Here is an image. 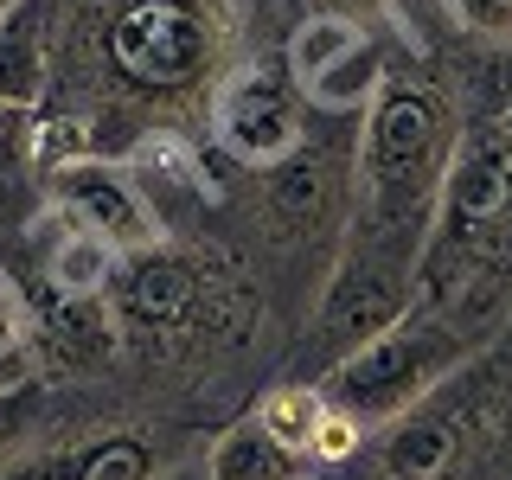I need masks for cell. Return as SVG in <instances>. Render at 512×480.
Here are the masks:
<instances>
[{
  "label": "cell",
  "instance_id": "6da1fadb",
  "mask_svg": "<svg viewBox=\"0 0 512 480\" xmlns=\"http://www.w3.org/2000/svg\"><path fill=\"white\" fill-rule=\"evenodd\" d=\"M455 135L461 122L448 109L442 77L423 58L391 64L372 109H365L340 256H333V276L314 301L295 378L314 384L359 340H372L378 327H391L397 314L416 308V269H423L429 212H436V186Z\"/></svg>",
  "mask_w": 512,
  "mask_h": 480
},
{
  "label": "cell",
  "instance_id": "7a4b0ae2",
  "mask_svg": "<svg viewBox=\"0 0 512 480\" xmlns=\"http://www.w3.org/2000/svg\"><path fill=\"white\" fill-rule=\"evenodd\" d=\"M58 64L39 109L45 173L58 160H116L212 103L231 58V0H52Z\"/></svg>",
  "mask_w": 512,
  "mask_h": 480
},
{
  "label": "cell",
  "instance_id": "3957f363",
  "mask_svg": "<svg viewBox=\"0 0 512 480\" xmlns=\"http://www.w3.org/2000/svg\"><path fill=\"white\" fill-rule=\"evenodd\" d=\"M506 288H512V122L500 116L461 128L448 148L423 269H416V301L474 327Z\"/></svg>",
  "mask_w": 512,
  "mask_h": 480
},
{
  "label": "cell",
  "instance_id": "277c9868",
  "mask_svg": "<svg viewBox=\"0 0 512 480\" xmlns=\"http://www.w3.org/2000/svg\"><path fill=\"white\" fill-rule=\"evenodd\" d=\"M512 448V384L474 352L372 442V480H487Z\"/></svg>",
  "mask_w": 512,
  "mask_h": 480
},
{
  "label": "cell",
  "instance_id": "5b68a950",
  "mask_svg": "<svg viewBox=\"0 0 512 480\" xmlns=\"http://www.w3.org/2000/svg\"><path fill=\"white\" fill-rule=\"evenodd\" d=\"M480 352V333L448 320L436 308L416 301L410 314H397L391 327H378L372 340H359L340 365H327L314 384L327 397V410H340L365 442L378 436L384 423H397L410 404H423L442 378H455Z\"/></svg>",
  "mask_w": 512,
  "mask_h": 480
},
{
  "label": "cell",
  "instance_id": "8992f818",
  "mask_svg": "<svg viewBox=\"0 0 512 480\" xmlns=\"http://www.w3.org/2000/svg\"><path fill=\"white\" fill-rule=\"evenodd\" d=\"M224 288H231V276L205 250H180L160 237L154 250L122 256L96 308L148 359H180V352H199L212 333H224Z\"/></svg>",
  "mask_w": 512,
  "mask_h": 480
},
{
  "label": "cell",
  "instance_id": "52a82bcc",
  "mask_svg": "<svg viewBox=\"0 0 512 480\" xmlns=\"http://www.w3.org/2000/svg\"><path fill=\"white\" fill-rule=\"evenodd\" d=\"M282 71L288 84L301 90V103L327 122H365L372 96L391 71V52H384L378 32H365L359 20H340V13H308L295 20L282 45Z\"/></svg>",
  "mask_w": 512,
  "mask_h": 480
},
{
  "label": "cell",
  "instance_id": "ba28073f",
  "mask_svg": "<svg viewBox=\"0 0 512 480\" xmlns=\"http://www.w3.org/2000/svg\"><path fill=\"white\" fill-rule=\"evenodd\" d=\"M205 116H212V135L224 141V154H237L256 173L282 167V160H295L308 148V103H301V90L288 84V71L276 58L224 71Z\"/></svg>",
  "mask_w": 512,
  "mask_h": 480
},
{
  "label": "cell",
  "instance_id": "9c48e42d",
  "mask_svg": "<svg viewBox=\"0 0 512 480\" xmlns=\"http://www.w3.org/2000/svg\"><path fill=\"white\" fill-rule=\"evenodd\" d=\"M45 218L103 237L116 256L160 244V212H154L148 192H141V180L128 167H116V160H96V154L58 160L45 173Z\"/></svg>",
  "mask_w": 512,
  "mask_h": 480
},
{
  "label": "cell",
  "instance_id": "30bf717a",
  "mask_svg": "<svg viewBox=\"0 0 512 480\" xmlns=\"http://www.w3.org/2000/svg\"><path fill=\"white\" fill-rule=\"evenodd\" d=\"M173 468V442L135 423L90 429L71 442H39L7 480H160Z\"/></svg>",
  "mask_w": 512,
  "mask_h": 480
},
{
  "label": "cell",
  "instance_id": "8fae6325",
  "mask_svg": "<svg viewBox=\"0 0 512 480\" xmlns=\"http://www.w3.org/2000/svg\"><path fill=\"white\" fill-rule=\"evenodd\" d=\"M58 64V13L52 0H13L0 13V103L45 109Z\"/></svg>",
  "mask_w": 512,
  "mask_h": 480
},
{
  "label": "cell",
  "instance_id": "7c38bea8",
  "mask_svg": "<svg viewBox=\"0 0 512 480\" xmlns=\"http://www.w3.org/2000/svg\"><path fill=\"white\" fill-rule=\"evenodd\" d=\"M45 224V154H39V109L0 103V237L26 244Z\"/></svg>",
  "mask_w": 512,
  "mask_h": 480
},
{
  "label": "cell",
  "instance_id": "4fadbf2b",
  "mask_svg": "<svg viewBox=\"0 0 512 480\" xmlns=\"http://www.w3.org/2000/svg\"><path fill=\"white\" fill-rule=\"evenodd\" d=\"M205 480H308V461L282 448L256 416H237L205 448Z\"/></svg>",
  "mask_w": 512,
  "mask_h": 480
},
{
  "label": "cell",
  "instance_id": "5bb4252c",
  "mask_svg": "<svg viewBox=\"0 0 512 480\" xmlns=\"http://www.w3.org/2000/svg\"><path fill=\"white\" fill-rule=\"evenodd\" d=\"M45 224H52V218H45ZM116 263H122V256L109 250L103 237L58 224L52 244H45V256H39V282L52 288V301L84 308V301H103V288H109V276H116Z\"/></svg>",
  "mask_w": 512,
  "mask_h": 480
},
{
  "label": "cell",
  "instance_id": "9a60e30c",
  "mask_svg": "<svg viewBox=\"0 0 512 480\" xmlns=\"http://www.w3.org/2000/svg\"><path fill=\"white\" fill-rule=\"evenodd\" d=\"M250 416H256V423H263L282 448H295V455L314 468V442H320V423H327V397H320V384L282 378V384H269V391L256 397Z\"/></svg>",
  "mask_w": 512,
  "mask_h": 480
},
{
  "label": "cell",
  "instance_id": "2e32d148",
  "mask_svg": "<svg viewBox=\"0 0 512 480\" xmlns=\"http://www.w3.org/2000/svg\"><path fill=\"white\" fill-rule=\"evenodd\" d=\"M20 384H39V327L20 282L0 269V391H20Z\"/></svg>",
  "mask_w": 512,
  "mask_h": 480
},
{
  "label": "cell",
  "instance_id": "e0dca14e",
  "mask_svg": "<svg viewBox=\"0 0 512 480\" xmlns=\"http://www.w3.org/2000/svg\"><path fill=\"white\" fill-rule=\"evenodd\" d=\"M39 436H45V397H39V384L0 391V480H7L32 448H39Z\"/></svg>",
  "mask_w": 512,
  "mask_h": 480
},
{
  "label": "cell",
  "instance_id": "ac0fdd59",
  "mask_svg": "<svg viewBox=\"0 0 512 480\" xmlns=\"http://www.w3.org/2000/svg\"><path fill=\"white\" fill-rule=\"evenodd\" d=\"M320 13H340V20H359L365 32H378V26H391L397 39L410 45H423V32H429V20H423V0H320Z\"/></svg>",
  "mask_w": 512,
  "mask_h": 480
},
{
  "label": "cell",
  "instance_id": "d6986e66",
  "mask_svg": "<svg viewBox=\"0 0 512 480\" xmlns=\"http://www.w3.org/2000/svg\"><path fill=\"white\" fill-rule=\"evenodd\" d=\"M442 13L487 45H512V0H442Z\"/></svg>",
  "mask_w": 512,
  "mask_h": 480
},
{
  "label": "cell",
  "instance_id": "ffe728a7",
  "mask_svg": "<svg viewBox=\"0 0 512 480\" xmlns=\"http://www.w3.org/2000/svg\"><path fill=\"white\" fill-rule=\"evenodd\" d=\"M493 96H500V116L512 122V45H500V58H493Z\"/></svg>",
  "mask_w": 512,
  "mask_h": 480
},
{
  "label": "cell",
  "instance_id": "44dd1931",
  "mask_svg": "<svg viewBox=\"0 0 512 480\" xmlns=\"http://www.w3.org/2000/svg\"><path fill=\"white\" fill-rule=\"evenodd\" d=\"M7 7H13V0H0V13H7Z\"/></svg>",
  "mask_w": 512,
  "mask_h": 480
}]
</instances>
